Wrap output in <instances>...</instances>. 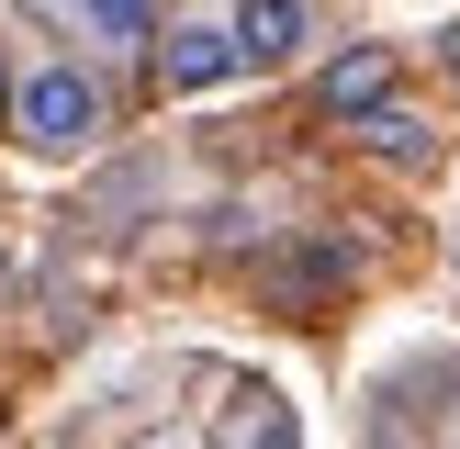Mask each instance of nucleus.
I'll return each instance as SVG.
<instances>
[{"mask_svg":"<svg viewBox=\"0 0 460 449\" xmlns=\"http://www.w3.org/2000/svg\"><path fill=\"white\" fill-rule=\"evenodd\" d=\"M225 34H236L247 67H292V57L314 45V0H236V22H225Z\"/></svg>","mask_w":460,"mask_h":449,"instance_id":"2","label":"nucleus"},{"mask_svg":"<svg viewBox=\"0 0 460 449\" xmlns=\"http://www.w3.org/2000/svg\"><path fill=\"white\" fill-rule=\"evenodd\" d=\"M225 449H292V416H281L270 393H247V404H236V427H225Z\"/></svg>","mask_w":460,"mask_h":449,"instance_id":"6","label":"nucleus"},{"mask_svg":"<svg viewBox=\"0 0 460 449\" xmlns=\"http://www.w3.org/2000/svg\"><path fill=\"white\" fill-rule=\"evenodd\" d=\"M67 22H79L90 45H157V0H67Z\"/></svg>","mask_w":460,"mask_h":449,"instance_id":"5","label":"nucleus"},{"mask_svg":"<svg viewBox=\"0 0 460 449\" xmlns=\"http://www.w3.org/2000/svg\"><path fill=\"white\" fill-rule=\"evenodd\" d=\"M12 135L34 157H90V146H102V79L67 67V57H34L12 79Z\"/></svg>","mask_w":460,"mask_h":449,"instance_id":"1","label":"nucleus"},{"mask_svg":"<svg viewBox=\"0 0 460 449\" xmlns=\"http://www.w3.org/2000/svg\"><path fill=\"white\" fill-rule=\"evenodd\" d=\"M314 90H326V112H371L382 90H394V45H349V57H337Z\"/></svg>","mask_w":460,"mask_h":449,"instance_id":"4","label":"nucleus"},{"mask_svg":"<svg viewBox=\"0 0 460 449\" xmlns=\"http://www.w3.org/2000/svg\"><path fill=\"white\" fill-rule=\"evenodd\" d=\"M371 146H382V157H416L427 124H416V112H371Z\"/></svg>","mask_w":460,"mask_h":449,"instance_id":"7","label":"nucleus"},{"mask_svg":"<svg viewBox=\"0 0 460 449\" xmlns=\"http://www.w3.org/2000/svg\"><path fill=\"white\" fill-rule=\"evenodd\" d=\"M157 67H169V90H191V101H202V90H225L247 57H236V34H225V22H180Z\"/></svg>","mask_w":460,"mask_h":449,"instance_id":"3","label":"nucleus"}]
</instances>
